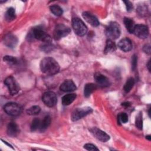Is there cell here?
Instances as JSON below:
<instances>
[{
    "label": "cell",
    "instance_id": "1",
    "mask_svg": "<svg viewBox=\"0 0 151 151\" xmlns=\"http://www.w3.org/2000/svg\"><path fill=\"white\" fill-rule=\"evenodd\" d=\"M41 71L47 75H54L57 74L60 70L58 63L51 57H45L40 63Z\"/></svg>",
    "mask_w": 151,
    "mask_h": 151
},
{
    "label": "cell",
    "instance_id": "2",
    "mask_svg": "<svg viewBox=\"0 0 151 151\" xmlns=\"http://www.w3.org/2000/svg\"><path fill=\"white\" fill-rule=\"evenodd\" d=\"M120 27L116 22H110L106 29V35L109 40H113L118 38L120 35Z\"/></svg>",
    "mask_w": 151,
    "mask_h": 151
},
{
    "label": "cell",
    "instance_id": "3",
    "mask_svg": "<svg viewBox=\"0 0 151 151\" xmlns=\"http://www.w3.org/2000/svg\"><path fill=\"white\" fill-rule=\"evenodd\" d=\"M72 26L74 32L78 36H84L87 31V28L84 22L79 18L75 17L72 19Z\"/></svg>",
    "mask_w": 151,
    "mask_h": 151
},
{
    "label": "cell",
    "instance_id": "4",
    "mask_svg": "<svg viewBox=\"0 0 151 151\" xmlns=\"http://www.w3.org/2000/svg\"><path fill=\"white\" fill-rule=\"evenodd\" d=\"M70 31L71 29L68 27L63 24H59L55 27L53 32V36L55 40H58L70 34Z\"/></svg>",
    "mask_w": 151,
    "mask_h": 151
},
{
    "label": "cell",
    "instance_id": "5",
    "mask_svg": "<svg viewBox=\"0 0 151 151\" xmlns=\"http://www.w3.org/2000/svg\"><path fill=\"white\" fill-rule=\"evenodd\" d=\"M92 111L93 110L90 107L77 108L73 111L71 116V119L73 122L77 121L80 119L86 116L87 115L91 113Z\"/></svg>",
    "mask_w": 151,
    "mask_h": 151
},
{
    "label": "cell",
    "instance_id": "6",
    "mask_svg": "<svg viewBox=\"0 0 151 151\" xmlns=\"http://www.w3.org/2000/svg\"><path fill=\"white\" fill-rule=\"evenodd\" d=\"M4 110L8 115L16 116L21 114L22 111V107L18 103L10 102L6 103L4 106Z\"/></svg>",
    "mask_w": 151,
    "mask_h": 151
},
{
    "label": "cell",
    "instance_id": "7",
    "mask_svg": "<svg viewBox=\"0 0 151 151\" xmlns=\"http://www.w3.org/2000/svg\"><path fill=\"white\" fill-rule=\"evenodd\" d=\"M4 84L7 87L11 95H15L20 90L19 84L12 76L6 77L4 80Z\"/></svg>",
    "mask_w": 151,
    "mask_h": 151
},
{
    "label": "cell",
    "instance_id": "8",
    "mask_svg": "<svg viewBox=\"0 0 151 151\" xmlns=\"http://www.w3.org/2000/svg\"><path fill=\"white\" fill-rule=\"evenodd\" d=\"M42 100L44 103L48 107H54L57 102V97L55 93L53 91L45 92L42 96Z\"/></svg>",
    "mask_w": 151,
    "mask_h": 151
},
{
    "label": "cell",
    "instance_id": "9",
    "mask_svg": "<svg viewBox=\"0 0 151 151\" xmlns=\"http://www.w3.org/2000/svg\"><path fill=\"white\" fill-rule=\"evenodd\" d=\"M32 33L35 38L42 42L45 43H50L52 41L51 37L40 28L34 29Z\"/></svg>",
    "mask_w": 151,
    "mask_h": 151
},
{
    "label": "cell",
    "instance_id": "10",
    "mask_svg": "<svg viewBox=\"0 0 151 151\" xmlns=\"http://www.w3.org/2000/svg\"><path fill=\"white\" fill-rule=\"evenodd\" d=\"M133 33L138 38L145 39L149 35V29L147 26L143 24H138L135 25Z\"/></svg>",
    "mask_w": 151,
    "mask_h": 151
},
{
    "label": "cell",
    "instance_id": "11",
    "mask_svg": "<svg viewBox=\"0 0 151 151\" xmlns=\"http://www.w3.org/2000/svg\"><path fill=\"white\" fill-rule=\"evenodd\" d=\"M89 130L97 139L102 142H106L110 139V136L106 133L97 127L90 128Z\"/></svg>",
    "mask_w": 151,
    "mask_h": 151
},
{
    "label": "cell",
    "instance_id": "12",
    "mask_svg": "<svg viewBox=\"0 0 151 151\" xmlns=\"http://www.w3.org/2000/svg\"><path fill=\"white\" fill-rule=\"evenodd\" d=\"M94 78L97 84L100 87H106L110 84L109 78L99 73H96L94 76Z\"/></svg>",
    "mask_w": 151,
    "mask_h": 151
},
{
    "label": "cell",
    "instance_id": "13",
    "mask_svg": "<svg viewBox=\"0 0 151 151\" xmlns=\"http://www.w3.org/2000/svg\"><path fill=\"white\" fill-rule=\"evenodd\" d=\"M118 47L124 52H128L132 49V42L128 38H124L118 42Z\"/></svg>",
    "mask_w": 151,
    "mask_h": 151
},
{
    "label": "cell",
    "instance_id": "14",
    "mask_svg": "<svg viewBox=\"0 0 151 151\" xmlns=\"http://www.w3.org/2000/svg\"><path fill=\"white\" fill-rule=\"evenodd\" d=\"M60 88L64 92H70L76 90L77 87L71 80H67L60 85Z\"/></svg>",
    "mask_w": 151,
    "mask_h": 151
},
{
    "label": "cell",
    "instance_id": "15",
    "mask_svg": "<svg viewBox=\"0 0 151 151\" xmlns=\"http://www.w3.org/2000/svg\"><path fill=\"white\" fill-rule=\"evenodd\" d=\"M82 16L83 18L93 27H97L99 25L100 22L98 19L92 14L88 12H84L82 14Z\"/></svg>",
    "mask_w": 151,
    "mask_h": 151
},
{
    "label": "cell",
    "instance_id": "16",
    "mask_svg": "<svg viewBox=\"0 0 151 151\" xmlns=\"http://www.w3.org/2000/svg\"><path fill=\"white\" fill-rule=\"evenodd\" d=\"M18 42L17 38L12 34H8L4 37V44L9 48H14Z\"/></svg>",
    "mask_w": 151,
    "mask_h": 151
},
{
    "label": "cell",
    "instance_id": "17",
    "mask_svg": "<svg viewBox=\"0 0 151 151\" xmlns=\"http://www.w3.org/2000/svg\"><path fill=\"white\" fill-rule=\"evenodd\" d=\"M19 133V128L15 122H10L7 126V133L9 136L15 137Z\"/></svg>",
    "mask_w": 151,
    "mask_h": 151
},
{
    "label": "cell",
    "instance_id": "18",
    "mask_svg": "<svg viewBox=\"0 0 151 151\" xmlns=\"http://www.w3.org/2000/svg\"><path fill=\"white\" fill-rule=\"evenodd\" d=\"M97 88L96 84L94 83H87L84 88V95L86 97H88Z\"/></svg>",
    "mask_w": 151,
    "mask_h": 151
},
{
    "label": "cell",
    "instance_id": "19",
    "mask_svg": "<svg viewBox=\"0 0 151 151\" xmlns=\"http://www.w3.org/2000/svg\"><path fill=\"white\" fill-rule=\"evenodd\" d=\"M76 97L77 96L74 93L67 94L62 97V104L64 106H68L75 100Z\"/></svg>",
    "mask_w": 151,
    "mask_h": 151
},
{
    "label": "cell",
    "instance_id": "20",
    "mask_svg": "<svg viewBox=\"0 0 151 151\" xmlns=\"http://www.w3.org/2000/svg\"><path fill=\"white\" fill-rule=\"evenodd\" d=\"M51 123V117L50 116L47 115L44 117L42 122H41L40 126V130L41 132H44L50 125Z\"/></svg>",
    "mask_w": 151,
    "mask_h": 151
},
{
    "label": "cell",
    "instance_id": "21",
    "mask_svg": "<svg viewBox=\"0 0 151 151\" xmlns=\"http://www.w3.org/2000/svg\"><path fill=\"white\" fill-rule=\"evenodd\" d=\"M124 25L127 29V30L129 31V32L130 33H133L134 27H135V24L134 21L129 18H124Z\"/></svg>",
    "mask_w": 151,
    "mask_h": 151
},
{
    "label": "cell",
    "instance_id": "22",
    "mask_svg": "<svg viewBox=\"0 0 151 151\" xmlns=\"http://www.w3.org/2000/svg\"><path fill=\"white\" fill-rule=\"evenodd\" d=\"M116 50V46L115 43L110 40H107L106 41V45L104 49V52L106 54L114 52Z\"/></svg>",
    "mask_w": 151,
    "mask_h": 151
},
{
    "label": "cell",
    "instance_id": "23",
    "mask_svg": "<svg viewBox=\"0 0 151 151\" xmlns=\"http://www.w3.org/2000/svg\"><path fill=\"white\" fill-rule=\"evenodd\" d=\"M5 19L7 21H12L15 18V9L12 7H11L8 9L5 13Z\"/></svg>",
    "mask_w": 151,
    "mask_h": 151
},
{
    "label": "cell",
    "instance_id": "24",
    "mask_svg": "<svg viewBox=\"0 0 151 151\" xmlns=\"http://www.w3.org/2000/svg\"><path fill=\"white\" fill-rule=\"evenodd\" d=\"M50 9L51 12L54 15L57 16V17L61 16L63 13L62 8L57 5H52L50 6Z\"/></svg>",
    "mask_w": 151,
    "mask_h": 151
},
{
    "label": "cell",
    "instance_id": "25",
    "mask_svg": "<svg viewBox=\"0 0 151 151\" xmlns=\"http://www.w3.org/2000/svg\"><path fill=\"white\" fill-rule=\"evenodd\" d=\"M134 84V80L133 78L130 77L126 81L124 86V90L126 93H129L133 88Z\"/></svg>",
    "mask_w": 151,
    "mask_h": 151
},
{
    "label": "cell",
    "instance_id": "26",
    "mask_svg": "<svg viewBox=\"0 0 151 151\" xmlns=\"http://www.w3.org/2000/svg\"><path fill=\"white\" fill-rule=\"evenodd\" d=\"M41 111V108L38 106H33L27 110V113L29 115L34 116L38 114Z\"/></svg>",
    "mask_w": 151,
    "mask_h": 151
},
{
    "label": "cell",
    "instance_id": "27",
    "mask_svg": "<svg viewBox=\"0 0 151 151\" xmlns=\"http://www.w3.org/2000/svg\"><path fill=\"white\" fill-rule=\"evenodd\" d=\"M3 60L4 61L7 63L8 64H11V65H15L18 63V60L15 57L12 56L5 55L4 57Z\"/></svg>",
    "mask_w": 151,
    "mask_h": 151
},
{
    "label": "cell",
    "instance_id": "28",
    "mask_svg": "<svg viewBox=\"0 0 151 151\" xmlns=\"http://www.w3.org/2000/svg\"><path fill=\"white\" fill-rule=\"evenodd\" d=\"M40 124H41V122H40V119H38L37 118H35L32 121V123L31 124V130L32 132L37 130L38 129L40 128Z\"/></svg>",
    "mask_w": 151,
    "mask_h": 151
},
{
    "label": "cell",
    "instance_id": "29",
    "mask_svg": "<svg viewBox=\"0 0 151 151\" xmlns=\"http://www.w3.org/2000/svg\"><path fill=\"white\" fill-rule=\"evenodd\" d=\"M135 124L137 129L139 130H142L143 127V120H142V114L141 113H140L136 117V121H135Z\"/></svg>",
    "mask_w": 151,
    "mask_h": 151
},
{
    "label": "cell",
    "instance_id": "30",
    "mask_svg": "<svg viewBox=\"0 0 151 151\" xmlns=\"http://www.w3.org/2000/svg\"><path fill=\"white\" fill-rule=\"evenodd\" d=\"M118 121L119 123H126L128 122V115L126 113H121L118 116Z\"/></svg>",
    "mask_w": 151,
    "mask_h": 151
},
{
    "label": "cell",
    "instance_id": "31",
    "mask_svg": "<svg viewBox=\"0 0 151 151\" xmlns=\"http://www.w3.org/2000/svg\"><path fill=\"white\" fill-rule=\"evenodd\" d=\"M54 47L52 45H51L50 43H46L45 44H43L41 48L42 51L47 52H50V51L52 50Z\"/></svg>",
    "mask_w": 151,
    "mask_h": 151
},
{
    "label": "cell",
    "instance_id": "32",
    "mask_svg": "<svg viewBox=\"0 0 151 151\" xmlns=\"http://www.w3.org/2000/svg\"><path fill=\"white\" fill-rule=\"evenodd\" d=\"M84 148L87 150H91V151H96L99 150V149L94 145L91 143H87L84 145Z\"/></svg>",
    "mask_w": 151,
    "mask_h": 151
},
{
    "label": "cell",
    "instance_id": "33",
    "mask_svg": "<svg viewBox=\"0 0 151 151\" xmlns=\"http://www.w3.org/2000/svg\"><path fill=\"white\" fill-rule=\"evenodd\" d=\"M137 57L136 55H133L132 57V69L133 70H134L136 68L137 65Z\"/></svg>",
    "mask_w": 151,
    "mask_h": 151
},
{
    "label": "cell",
    "instance_id": "34",
    "mask_svg": "<svg viewBox=\"0 0 151 151\" xmlns=\"http://www.w3.org/2000/svg\"><path fill=\"white\" fill-rule=\"evenodd\" d=\"M123 2L125 4L126 6V9L127 11L130 12L133 9V4L131 3V2L129 1H124Z\"/></svg>",
    "mask_w": 151,
    "mask_h": 151
},
{
    "label": "cell",
    "instance_id": "35",
    "mask_svg": "<svg viewBox=\"0 0 151 151\" xmlns=\"http://www.w3.org/2000/svg\"><path fill=\"white\" fill-rule=\"evenodd\" d=\"M145 52L149 54L150 53V45L149 44H146L143 47V48Z\"/></svg>",
    "mask_w": 151,
    "mask_h": 151
},
{
    "label": "cell",
    "instance_id": "36",
    "mask_svg": "<svg viewBox=\"0 0 151 151\" xmlns=\"http://www.w3.org/2000/svg\"><path fill=\"white\" fill-rule=\"evenodd\" d=\"M122 106H124L125 107H128L130 106V103L129 102H124V103H122Z\"/></svg>",
    "mask_w": 151,
    "mask_h": 151
},
{
    "label": "cell",
    "instance_id": "37",
    "mask_svg": "<svg viewBox=\"0 0 151 151\" xmlns=\"http://www.w3.org/2000/svg\"><path fill=\"white\" fill-rule=\"evenodd\" d=\"M150 60L149 61V62H148V63H147V68H148V70H149V71H150Z\"/></svg>",
    "mask_w": 151,
    "mask_h": 151
},
{
    "label": "cell",
    "instance_id": "38",
    "mask_svg": "<svg viewBox=\"0 0 151 151\" xmlns=\"http://www.w3.org/2000/svg\"><path fill=\"white\" fill-rule=\"evenodd\" d=\"M146 138L148 140H151V137L150 135H148V136H146Z\"/></svg>",
    "mask_w": 151,
    "mask_h": 151
},
{
    "label": "cell",
    "instance_id": "39",
    "mask_svg": "<svg viewBox=\"0 0 151 151\" xmlns=\"http://www.w3.org/2000/svg\"><path fill=\"white\" fill-rule=\"evenodd\" d=\"M2 141H3V140H2ZM3 142H4V143H5V144H6V145H8V146H9V147H12V146H11V145H10V144H9V143H7V142H6V141H3Z\"/></svg>",
    "mask_w": 151,
    "mask_h": 151
}]
</instances>
